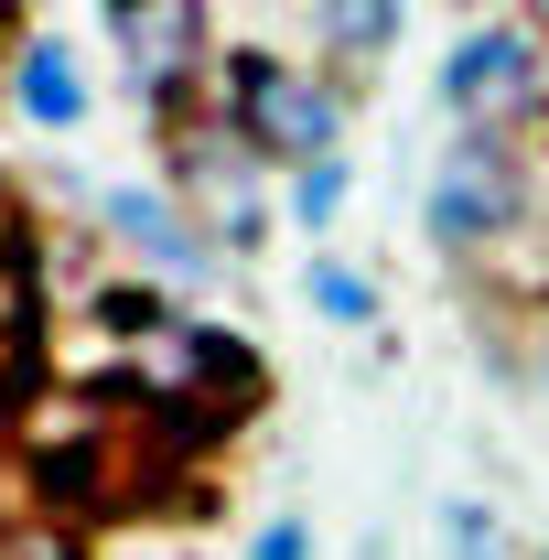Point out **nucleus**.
<instances>
[{"instance_id": "12", "label": "nucleus", "mask_w": 549, "mask_h": 560, "mask_svg": "<svg viewBox=\"0 0 549 560\" xmlns=\"http://www.w3.org/2000/svg\"><path fill=\"white\" fill-rule=\"evenodd\" d=\"M248 560H313V528H302V517H270V528L248 539Z\"/></svg>"}, {"instance_id": "11", "label": "nucleus", "mask_w": 549, "mask_h": 560, "mask_svg": "<svg viewBox=\"0 0 549 560\" xmlns=\"http://www.w3.org/2000/svg\"><path fill=\"white\" fill-rule=\"evenodd\" d=\"M453 560H495V517H484L475 495L453 506Z\"/></svg>"}, {"instance_id": "9", "label": "nucleus", "mask_w": 549, "mask_h": 560, "mask_svg": "<svg viewBox=\"0 0 549 560\" xmlns=\"http://www.w3.org/2000/svg\"><path fill=\"white\" fill-rule=\"evenodd\" d=\"M302 291H313V313H324V324H377V280L355 270V259H313Z\"/></svg>"}, {"instance_id": "3", "label": "nucleus", "mask_w": 549, "mask_h": 560, "mask_svg": "<svg viewBox=\"0 0 549 560\" xmlns=\"http://www.w3.org/2000/svg\"><path fill=\"white\" fill-rule=\"evenodd\" d=\"M119 33V86L151 119H184V97L206 86V0H108Z\"/></svg>"}, {"instance_id": "10", "label": "nucleus", "mask_w": 549, "mask_h": 560, "mask_svg": "<svg viewBox=\"0 0 549 560\" xmlns=\"http://www.w3.org/2000/svg\"><path fill=\"white\" fill-rule=\"evenodd\" d=\"M344 195H355V162H302V173H291V226H335L344 215Z\"/></svg>"}, {"instance_id": "5", "label": "nucleus", "mask_w": 549, "mask_h": 560, "mask_svg": "<svg viewBox=\"0 0 549 560\" xmlns=\"http://www.w3.org/2000/svg\"><path fill=\"white\" fill-rule=\"evenodd\" d=\"M528 97H539V33H528V22H475V33L442 55V108H453L464 130H506Z\"/></svg>"}, {"instance_id": "2", "label": "nucleus", "mask_w": 549, "mask_h": 560, "mask_svg": "<svg viewBox=\"0 0 549 560\" xmlns=\"http://www.w3.org/2000/svg\"><path fill=\"white\" fill-rule=\"evenodd\" d=\"M431 237L442 248H495V237H517V215H528V162H517V140L506 130H453V151L431 162Z\"/></svg>"}, {"instance_id": "13", "label": "nucleus", "mask_w": 549, "mask_h": 560, "mask_svg": "<svg viewBox=\"0 0 549 560\" xmlns=\"http://www.w3.org/2000/svg\"><path fill=\"white\" fill-rule=\"evenodd\" d=\"M539 377H549V346H539Z\"/></svg>"}, {"instance_id": "8", "label": "nucleus", "mask_w": 549, "mask_h": 560, "mask_svg": "<svg viewBox=\"0 0 549 560\" xmlns=\"http://www.w3.org/2000/svg\"><path fill=\"white\" fill-rule=\"evenodd\" d=\"M399 11H410V0H313V33H324V55L355 75V66H388Z\"/></svg>"}, {"instance_id": "7", "label": "nucleus", "mask_w": 549, "mask_h": 560, "mask_svg": "<svg viewBox=\"0 0 549 560\" xmlns=\"http://www.w3.org/2000/svg\"><path fill=\"white\" fill-rule=\"evenodd\" d=\"M11 108H22L33 130H75V119H86V66H75V44L33 33V44L11 55Z\"/></svg>"}, {"instance_id": "4", "label": "nucleus", "mask_w": 549, "mask_h": 560, "mask_svg": "<svg viewBox=\"0 0 549 560\" xmlns=\"http://www.w3.org/2000/svg\"><path fill=\"white\" fill-rule=\"evenodd\" d=\"M270 162L248 151L237 130H184V151H173V195H184V215L206 226L215 248H259L270 237V184H259Z\"/></svg>"}, {"instance_id": "1", "label": "nucleus", "mask_w": 549, "mask_h": 560, "mask_svg": "<svg viewBox=\"0 0 549 560\" xmlns=\"http://www.w3.org/2000/svg\"><path fill=\"white\" fill-rule=\"evenodd\" d=\"M215 130H237L280 173H302V162H335L344 151V97L324 75H302L291 55H270V44H226V66H215Z\"/></svg>"}, {"instance_id": "6", "label": "nucleus", "mask_w": 549, "mask_h": 560, "mask_svg": "<svg viewBox=\"0 0 549 560\" xmlns=\"http://www.w3.org/2000/svg\"><path fill=\"white\" fill-rule=\"evenodd\" d=\"M97 226H108L119 248H140L162 280H215L226 270V248H215L206 226L184 215V195H162V184H108V195H97Z\"/></svg>"}]
</instances>
